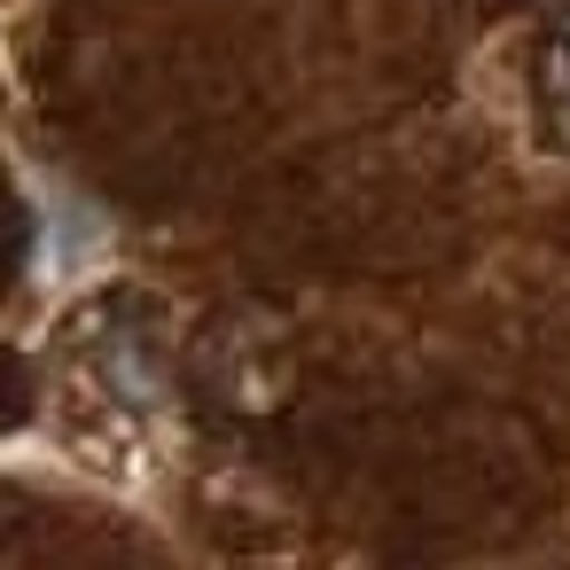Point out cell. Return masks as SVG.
Returning a JSON list of instances; mask_svg holds the SVG:
<instances>
[{
  "label": "cell",
  "instance_id": "1",
  "mask_svg": "<svg viewBox=\"0 0 570 570\" xmlns=\"http://www.w3.org/2000/svg\"><path fill=\"white\" fill-rule=\"evenodd\" d=\"M0 258H9V219H0Z\"/></svg>",
  "mask_w": 570,
  "mask_h": 570
}]
</instances>
